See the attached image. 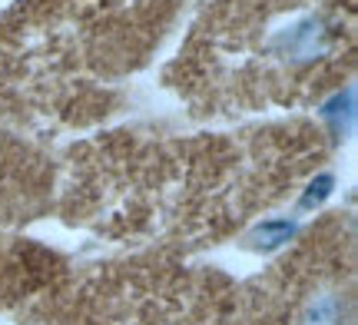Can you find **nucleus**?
<instances>
[{
    "instance_id": "obj_2",
    "label": "nucleus",
    "mask_w": 358,
    "mask_h": 325,
    "mask_svg": "<svg viewBox=\"0 0 358 325\" xmlns=\"http://www.w3.org/2000/svg\"><path fill=\"white\" fill-rule=\"evenodd\" d=\"M322 117L329 120L335 127V133L348 130V123L355 117V90H345V93H335L329 103L322 106Z\"/></svg>"
},
{
    "instance_id": "obj_3",
    "label": "nucleus",
    "mask_w": 358,
    "mask_h": 325,
    "mask_svg": "<svg viewBox=\"0 0 358 325\" xmlns=\"http://www.w3.org/2000/svg\"><path fill=\"white\" fill-rule=\"evenodd\" d=\"M315 37H319V24L315 20H306L299 24L289 34V53H299V57H312L315 53Z\"/></svg>"
},
{
    "instance_id": "obj_4",
    "label": "nucleus",
    "mask_w": 358,
    "mask_h": 325,
    "mask_svg": "<svg viewBox=\"0 0 358 325\" xmlns=\"http://www.w3.org/2000/svg\"><path fill=\"white\" fill-rule=\"evenodd\" d=\"M332 189H335V176H329V173L315 176V180L306 186L302 199H299V209H315V206H322V203L332 196Z\"/></svg>"
},
{
    "instance_id": "obj_1",
    "label": "nucleus",
    "mask_w": 358,
    "mask_h": 325,
    "mask_svg": "<svg viewBox=\"0 0 358 325\" xmlns=\"http://www.w3.org/2000/svg\"><path fill=\"white\" fill-rule=\"evenodd\" d=\"M295 226L292 219H266L262 226H256V233H252V243L259 249H279L282 243H289L295 236Z\"/></svg>"
}]
</instances>
